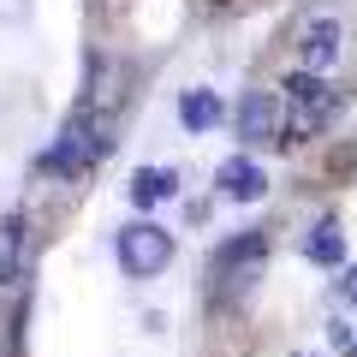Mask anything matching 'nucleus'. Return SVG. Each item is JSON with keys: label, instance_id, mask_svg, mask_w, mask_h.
I'll return each mask as SVG.
<instances>
[{"label": "nucleus", "instance_id": "4468645a", "mask_svg": "<svg viewBox=\"0 0 357 357\" xmlns=\"http://www.w3.org/2000/svg\"><path fill=\"white\" fill-rule=\"evenodd\" d=\"M345 298H351V304H357V286H351V292H345Z\"/></svg>", "mask_w": 357, "mask_h": 357}, {"label": "nucleus", "instance_id": "39448f33", "mask_svg": "<svg viewBox=\"0 0 357 357\" xmlns=\"http://www.w3.org/2000/svg\"><path fill=\"white\" fill-rule=\"evenodd\" d=\"M227 119H232V131H238L244 149H262V143L280 149V89H244Z\"/></svg>", "mask_w": 357, "mask_h": 357}, {"label": "nucleus", "instance_id": "423d86ee", "mask_svg": "<svg viewBox=\"0 0 357 357\" xmlns=\"http://www.w3.org/2000/svg\"><path fill=\"white\" fill-rule=\"evenodd\" d=\"M215 197L220 203H262L268 197V173L238 149V155H227V161L215 167Z\"/></svg>", "mask_w": 357, "mask_h": 357}, {"label": "nucleus", "instance_id": "f8f14e48", "mask_svg": "<svg viewBox=\"0 0 357 357\" xmlns=\"http://www.w3.org/2000/svg\"><path fill=\"white\" fill-rule=\"evenodd\" d=\"M328 340H333V351H345L357 333H351V321H345V316H333V321H328Z\"/></svg>", "mask_w": 357, "mask_h": 357}, {"label": "nucleus", "instance_id": "ddd939ff", "mask_svg": "<svg viewBox=\"0 0 357 357\" xmlns=\"http://www.w3.org/2000/svg\"><path fill=\"white\" fill-rule=\"evenodd\" d=\"M333 286H340V292H351V286H357V262H345V268H340V280H333Z\"/></svg>", "mask_w": 357, "mask_h": 357}, {"label": "nucleus", "instance_id": "20e7f679", "mask_svg": "<svg viewBox=\"0 0 357 357\" xmlns=\"http://www.w3.org/2000/svg\"><path fill=\"white\" fill-rule=\"evenodd\" d=\"M173 232L161 227V220H149V215H137V220H126V227L114 232V262H119V274L126 280H155V274H167L173 268Z\"/></svg>", "mask_w": 357, "mask_h": 357}, {"label": "nucleus", "instance_id": "9d476101", "mask_svg": "<svg viewBox=\"0 0 357 357\" xmlns=\"http://www.w3.org/2000/svg\"><path fill=\"white\" fill-rule=\"evenodd\" d=\"M220 119H227V102H220L215 89H185V96H178V126L191 131V137H203V131H215Z\"/></svg>", "mask_w": 357, "mask_h": 357}, {"label": "nucleus", "instance_id": "0eeeda50", "mask_svg": "<svg viewBox=\"0 0 357 357\" xmlns=\"http://www.w3.org/2000/svg\"><path fill=\"white\" fill-rule=\"evenodd\" d=\"M340 48H345L340 18H310L304 36H298V66H310V72H333V66H340Z\"/></svg>", "mask_w": 357, "mask_h": 357}, {"label": "nucleus", "instance_id": "7ed1b4c3", "mask_svg": "<svg viewBox=\"0 0 357 357\" xmlns=\"http://www.w3.org/2000/svg\"><path fill=\"white\" fill-rule=\"evenodd\" d=\"M268 232L274 227H244L238 238L215 244V256H208V304H244V298L256 292V280L268 274Z\"/></svg>", "mask_w": 357, "mask_h": 357}, {"label": "nucleus", "instance_id": "6e6552de", "mask_svg": "<svg viewBox=\"0 0 357 357\" xmlns=\"http://www.w3.org/2000/svg\"><path fill=\"white\" fill-rule=\"evenodd\" d=\"M304 262H310V268H328V274H340V268L351 262V244H345L340 215H321L316 227L304 232Z\"/></svg>", "mask_w": 357, "mask_h": 357}, {"label": "nucleus", "instance_id": "f03ea898", "mask_svg": "<svg viewBox=\"0 0 357 357\" xmlns=\"http://www.w3.org/2000/svg\"><path fill=\"white\" fill-rule=\"evenodd\" d=\"M340 102L345 96L328 72H310V66L286 72V84H280V149L321 137L333 126V114H340Z\"/></svg>", "mask_w": 357, "mask_h": 357}, {"label": "nucleus", "instance_id": "9b49d317", "mask_svg": "<svg viewBox=\"0 0 357 357\" xmlns=\"http://www.w3.org/2000/svg\"><path fill=\"white\" fill-rule=\"evenodd\" d=\"M24 256H30L24 215H0V286H13L18 274H24Z\"/></svg>", "mask_w": 357, "mask_h": 357}, {"label": "nucleus", "instance_id": "f257e3e1", "mask_svg": "<svg viewBox=\"0 0 357 357\" xmlns=\"http://www.w3.org/2000/svg\"><path fill=\"white\" fill-rule=\"evenodd\" d=\"M114 143H119L114 114H102L96 102H84V107L60 126V137L36 155V173H42V178H84V173H96V167L114 155Z\"/></svg>", "mask_w": 357, "mask_h": 357}, {"label": "nucleus", "instance_id": "1a4fd4ad", "mask_svg": "<svg viewBox=\"0 0 357 357\" xmlns=\"http://www.w3.org/2000/svg\"><path fill=\"white\" fill-rule=\"evenodd\" d=\"M126 197H131L137 215H149V208H161V203L178 197V173H173V167H137L131 185H126Z\"/></svg>", "mask_w": 357, "mask_h": 357}, {"label": "nucleus", "instance_id": "2eb2a0df", "mask_svg": "<svg viewBox=\"0 0 357 357\" xmlns=\"http://www.w3.org/2000/svg\"><path fill=\"white\" fill-rule=\"evenodd\" d=\"M292 357H310V351H292Z\"/></svg>", "mask_w": 357, "mask_h": 357}]
</instances>
